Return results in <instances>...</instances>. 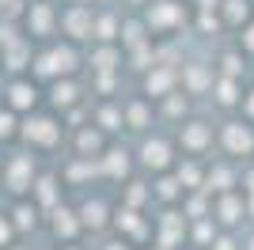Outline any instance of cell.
<instances>
[{"instance_id": "1", "label": "cell", "mask_w": 254, "mask_h": 250, "mask_svg": "<svg viewBox=\"0 0 254 250\" xmlns=\"http://www.w3.org/2000/svg\"><path fill=\"white\" fill-rule=\"evenodd\" d=\"M27 140H38V144H53L57 140V129H53L50 118H34V122H27Z\"/></svg>"}, {"instance_id": "2", "label": "cell", "mask_w": 254, "mask_h": 250, "mask_svg": "<svg viewBox=\"0 0 254 250\" xmlns=\"http://www.w3.org/2000/svg\"><path fill=\"white\" fill-rule=\"evenodd\" d=\"M27 186H31V163H27V159H15L11 171H8V189L19 193V189H27Z\"/></svg>"}, {"instance_id": "3", "label": "cell", "mask_w": 254, "mask_h": 250, "mask_svg": "<svg viewBox=\"0 0 254 250\" xmlns=\"http://www.w3.org/2000/svg\"><path fill=\"white\" fill-rule=\"evenodd\" d=\"M11 106L15 110H23V106H34V87L31 83H11Z\"/></svg>"}, {"instance_id": "4", "label": "cell", "mask_w": 254, "mask_h": 250, "mask_svg": "<svg viewBox=\"0 0 254 250\" xmlns=\"http://www.w3.org/2000/svg\"><path fill=\"white\" fill-rule=\"evenodd\" d=\"M72 99H76V91H72V87H68V83H64V87H61V83L53 87V103H57V106H68V103H72Z\"/></svg>"}, {"instance_id": "5", "label": "cell", "mask_w": 254, "mask_h": 250, "mask_svg": "<svg viewBox=\"0 0 254 250\" xmlns=\"http://www.w3.org/2000/svg\"><path fill=\"white\" fill-rule=\"evenodd\" d=\"M68 31L80 38V31H84V11H72V15H68Z\"/></svg>"}, {"instance_id": "6", "label": "cell", "mask_w": 254, "mask_h": 250, "mask_svg": "<svg viewBox=\"0 0 254 250\" xmlns=\"http://www.w3.org/2000/svg\"><path fill=\"white\" fill-rule=\"evenodd\" d=\"M15 216H19V228H27V224H34V208H19Z\"/></svg>"}, {"instance_id": "7", "label": "cell", "mask_w": 254, "mask_h": 250, "mask_svg": "<svg viewBox=\"0 0 254 250\" xmlns=\"http://www.w3.org/2000/svg\"><path fill=\"white\" fill-rule=\"evenodd\" d=\"M15 129H11V114H0V136H11Z\"/></svg>"}, {"instance_id": "8", "label": "cell", "mask_w": 254, "mask_h": 250, "mask_svg": "<svg viewBox=\"0 0 254 250\" xmlns=\"http://www.w3.org/2000/svg\"><path fill=\"white\" fill-rule=\"evenodd\" d=\"M8 239H11V224H8V220H0V247H4Z\"/></svg>"}, {"instance_id": "9", "label": "cell", "mask_w": 254, "mask_h": 250, "mask_svg": "<svg viewBox=\"0 0 254 250\" xmlns=\"http://www.w3.org/2000/svg\"><path fill=\"white\" fill-rule=\"evenodd\" d=\"M251 46H254V31H251Z\"/></svg>"}]
</instances>
